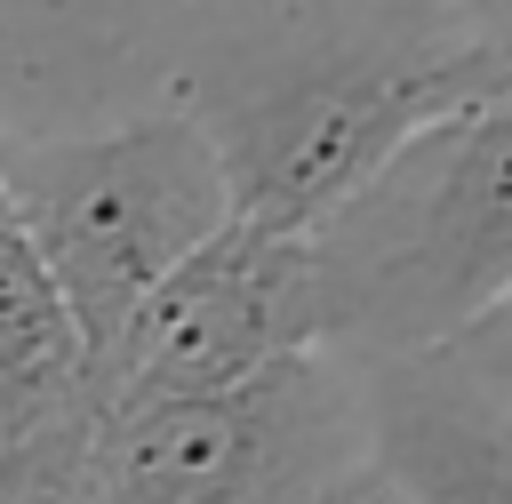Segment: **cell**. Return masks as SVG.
Instances as JSON below:
<instances>
[{"label":"cell","mask_w":512,"mask_h":504,"mask_svg":"<svg viewBox=\"0 0 512 504\" xmlns=\"http://www.w3.org/2000/svg\"><path fill=\"white\" fill-rule=\"evenodd\" d=\"M512 96V40L480 32L456 0H360L320 32L216 48L192 72L232 200L320 224L432 120Z\"/></svg>","instance_id":"obj_1"},{"label":"cell","mask_w":512,"mask_h":504,"mask_svg":"<svg viewBox=\"0 0 512 504\" xmlns=\"http://www.w3.org/2000/svg\"><path fill=\"white\" fill-rule=\"evenodd\" d=\"M328 352L352 368L464 344L512 304V96L408 136L320 224Z\"/></svg>","instance_id":"obj_2"},{"label":"cell","mask_w":512,"mask_h":504,"mask_svg":"<svg viewBox=\"0 0 512 504\" xmlns=\"http://www.w3.org/2000/svg\"><path fill=\"white\" fill-rule=\"evenodd\" d=\"M0 176L16 232L72 296L96 352H112L136 304L240 208L192 104L104 136H0Z\"/></svg>","instance_id":"obj_3"},{"label":"cell","mask_w":512,"mask_h":504,"mask_svg":"<svg viewBox=\"0 0 512 504\" xmlns=\"http://www.w3.org/2000/svg\"><path fill=\"white\" fill-rule=\"evenodd\" d=\"M368 456V376L288 352L208 392H112L104 504H320Z\"/></svg>","instance_id":"obj_4"},{"label":"cell","mask_w":512,"mask_h":504,"mask_svg":"<svg viewBox=\"0 0 512 504\" xmlns=\"http://www.w3.org/2000/svg\"><path fill=\"white\" fill-rule=\"evenodd\" d=\"M328 344L312 224L232 208L104 352L112 392H208Z\"/></svg>","instance_id":"obj_5"},{"label":"cell","mask_w":512,"mask_h":504,"mask_svg":"<svg viewBox=\"0 0 512 504\" xmlns=\"http://www.w3.org/2000/svg\"><path fill=\"white\" fill-rule=\"evenodd\" d=\"M112 368L40 248L0 216V504H104Z\"/></svg>","instance_id":"obj_6"},{"label":"cell","mask_w":512,"mask_h":504,"mask_svg":"<svg viewBox=\"0 0 512 504\" xmlns=\"http://www.w3.org/2000/svg\"><path fill=\"white\" fill-rule=\"evenodd\" d=\"M368 456L416 504H512V384L464 344L360 368Z\"/></svg>","instance_id":"obj_7"},{"label":"cell","mask_w":512,"mask_h":504,"mask_svg":"<svg viewBox=\"0 0 512 504\" xmlns=\"http://www.w3.org/2000/svg\"><path fill=\"white\" fill-rule=\"evenodd\" d=\"M320 504H416V496H408V488H400V480H392L376 456H360V464H352V472H344V480H336Z\"/></svg>","instance_id":"obj_8"},{"label":"cell","mask_w":512,"mask_h":504,"mask_svg":"<svg viewBox=\"0 0 512 504\" xmlns=\"http://www.w3.org/2000/svg\"><path fill=\"white\" fill-rule=\"evenodd\" d=\"M480 32H496V40H512V0H456Z\"/></svg>","instance_id":"obj_9"},{"label":"cell","mask_w":512,"mask_h":504,"mask_svg":"<svg viewBox=\"0 0 512 504\" xmlns=\"http://www.w3.org/2000/svg\"><path fill=\"white\" fill-rule=\"evenodd\" d=\"M464 352H472V360H488V368L512 384V344H480V336H464Z\"/></svg>","instance_id":"obj_10"},{"label":"cell","mask_w":512,"mask_h":504,"mask_svg":"<svg viewBox=\"0 0 512 504\" xmlns=\"http://www.w3.org/2000/svg\"><path fill=\"white\" fill-rule=\"evenodd\" d=\"M472 336H480V344H512V304H504V312H496V320H480V328H472Z\"/></svg>","instance_id":"obj_11"},{"label":"cell","mask_w":512,"mask_h":504,"mask_svg":"<svg viewBox=\"0 0 512 504\" xmlns=\"http://www.w3.org/2000/svg\"><path fill=\"white\" fill-rule=\"evenodd\" d=\"M0 216H8V176H0Z\"/></svg>","instance_id":"obj_12"}]
</instances>
